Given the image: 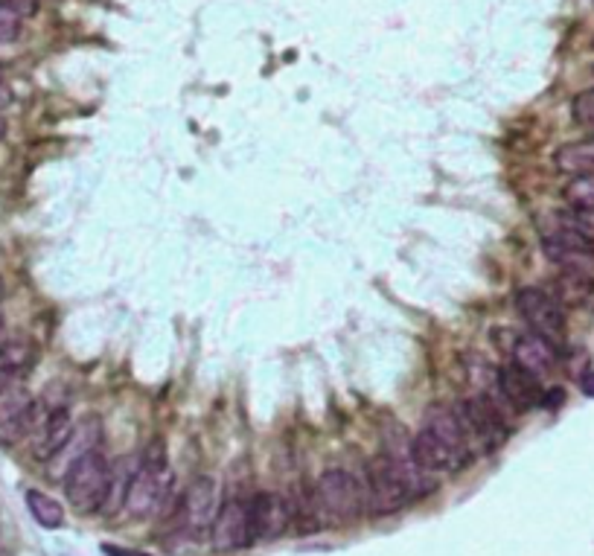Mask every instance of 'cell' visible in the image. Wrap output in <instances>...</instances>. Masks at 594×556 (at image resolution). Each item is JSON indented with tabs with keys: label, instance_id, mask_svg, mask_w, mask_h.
<instances>
[{
	"label": "cell",
	"instance_id": "cell-1",
	"mask_svg": "<svg viewBox=\"0 0 594 556\" xmlns=\"http://www.w3.org/2000/svg\"><path fill=\"white\" fill-rule=\"evenodd\" d=\"M364 507V486L347 469H327L315 481V490L309 493V510H312L315 527H344L361 519Z\"/></svg>",
	"mask_w": 594,
	"mask_h": 556
},
{
	"label": "cell",
	"instance_id": "cell-2",
	"mask_svg": "<svg viewBox=\"0 0 594 556\" xmlns=\"http://www.w3.org/2000/svg\"><path fill=\"white\" fill-rule=\"evenodd\" d=\"M542 251L560 271L594 277V230L580 213H560L542 230Z\"/></svg>",
	"mask_w": 594,
	"mask_h": 556
},
{
	"label": "cell",
	"instance_id": "cell-3",
	"mask_svg": "<svg viewBox=\"0 0 594 556\" xmlns=\"http://www.w3.org/2000/svg\"><path fill=\"white\" fill-rule=\"evenodd\" d=\"M175 475L167 457H140L138 472L131 475V484L126 490L123 510L131 519H152L158 510H164L167 498L172 495Z\"/></svg>",
	"mask_w": 594,
	"mask_h": 556
},
{
	"label": "cell",
	"instance_id": "cell-4",
	"mask_svg": "<svg viewBox=\"0 0 594 556\" xmlns=\"http://www.w3.org/2000/svg\"><path fill=\"white\" fill-rule=\"evenodd\" d=\"M64 495L71 501V507L82 515H93L105 510L108 493H111V464L102 452H93L82 457L79 464L62 478Z\"/></svg>",
	"mask_w": 594,
	"mask_h": 556
},
{
	"label": "cell",
	"instance_id": "cell-5",
	"mask_svg": "<svg viewBox=\"0 0 594 556\" xmlns=\"http://www.w3.org/2000/svg\"><path fill=\"white\" fill-rule=\"evenodd\" d=\"M457 417H461L464 423V431L469 437V446H472V455H490L495 449H502L507 443V419H504V411L498 408V405L487 397H466L464 402L455 405Z\"/></svg>",
	"mask_w": 594,
	"mask_h": 556
},
{
	"label": "cell",
	"instance_id": "cell-6",
	"mask_svg": "<svg viewBox=\"0 0 594 556\" xmlns=\"http://www.w3.org/2000/svg\"><path fill=\"white\" fill-rule=\"evenodd\" d=\"M216 513H219V484L210 475H198L187 484L178 507H175V533L201 539L213 531Z\"/></svg>",
	"mask_w": 594,
	"mask_h": 556
},
{
	"label": "cell",
	"instance_id": "cell-7",
	"mask_svg": "<svg viewBox=\"0 0 594 556\" xmlns=\"http://www.w3.org/2000/svg\"><path fill=\"white\" fill-rule=\"evenodd\" d=\"M364 501L373 515H394L411 504L408 486L402 484L399 472L385 452L370 457V464L364 466Z\"/></svg>",
	"mask_w": 594,
	"mask_h": 556
},
{
	"label": "cell",
	"instance_id": "cell-8",
	"mask_svg": "<svg viewBox=\"0 0 594 556\" xmlns=\"http://www.w3.org/2000/svg\"><path fill=\"white\" fill-rule=\"evenodd\" d=\"M516 309L533 335L545 338V341H551L557 350L565 344V312L551 292L539 289V286L519 289Z\"/></svg>",
	"mask_w": 594,
	"mask_h": 556
},
{
	"label": "cell",
	"instance_id": "cell-9",
	"mask_svg": "<svg viewBox=\"0 0 594 556\" xmlns=\"http://www.w3.org/2000/svg\"><path fill=\"white\" fill-rule=\"evenodd\" d=\"M251 515V539L254 542H274L289 531L294 522V507L280 493L260 490L248 498Z\"/></svg>",
	"mask_w": 594,
	"mask_h": 556
},
{
	"label": "cell",
	"instance_id": "cell-10",
	"mask_svg": "<svg viewBox=\"0 0 594 556\" xmlns=\"http://www.w3.org/2000/svg\"><path fill=\"white\" fill-rule=\"evenodd\" d=\"M35 417H38V402L33 399L30 390L15 385L0 390V446L12 449V446L30 437Z\"/></svg>",
	"mask_w": 594,
	"mask_h": 556
},
{
	"label": "cell",
	"instance_id": "cell-11",
	"mask_svg": "<svg viewBox=\"0 0 594 556\" xmlns=\"http://www.w3.org/2000/svg\"><path fill=\"white\" fill-rule=\"evenodd\" d=\"M73 419H71V408L67 405H50V408L42 411L38 405V417H35V426H33V455L38 460L50 464L53 457L62 452V446L71 440L73 434Z\"/></svg>",
	"mask_w": 594,
	"mask_h": 556
},
{
	"label": "cell",
	"instance_id": "cell-12",
	"mask_svg": "<svg viewBox=\"0 0 594 556\" xmlns=\"http://www.w3.org/2000/svg\"><path fill=\"white\" fill-rule=\"evenodd\" d=\"M213 548L219 553L242 551L251 545V515H248V501L245 498H227L216 513L213 522Z\"/></svg>",
	"mask_w": 594,
	"mask_h": 556
},
{
	"label": "cell",
	"instance_id": "cell-13",
	"mask_svg": "<svg viewBox=\"0 0 594 556\" xmlns=\"http://www.w3.org/2000/svg\"><path fill=\"white\" fill-rule=\"evenodd\" d=\"M385 455L390 457V464H394V469L399 472L402 484L408 486L411 501L426 498V495H431V493L437 490L440 478H437V475L426 472L420 464H417L414 449H411V437H408V434H405L402 428H397V437H390V440H388Z\"/></svg>",
	"mask_w": 594,
	"mask_h": 556
},
{
	"label": "cell",
	"instance_id": "cell-14",
	"mask_svg": "<svg viewBox=\"0 0 594 556\" xmlns=\"http://www.w3.org/2000/svg\"><path fill=\"white\" fill-rule=\"evenodd\" d=\"M498 399H502L504 408L510 411H531L539 408L545 402V390H542V379L531 376L528 370H522L519 364H504L498 370Z\"/></svg>",
	"mask_w": 594,
	"mask_h": 556
},
{
	"label": "cell",
	"instance_id": "cell-15",
	"mask_svg": "<svg viewBox=\"0 0 594 556\" xmlns=\"http://www.w3.org/2000/svg\"><path fill=\"white\" fill-rule=\"evenodd\" d=\"M411 449H414V457L417 464H420L426 472L437 475V478H443V475H455V472H464L472 460L464 457L461 452H455L452 446H446L437 434H431L428 428H420L411 437Z\"/></svg>",
	"mask_w": 594,
	"mask_h": 556
},
{
	"label": "cell",
	"instance_id": "cell-16",
	"mask_svg": "<svg viewBox=\"0 0 594 556\" xmlns=\"http://www.w3.org/2000/svg\"><path fill=\"white\" fill-rule=\"evenodd\" d=\"M93 452H102V423H100V417H85L82 423L73 426L71 440H67L62 446V452L50 460V466H56V475L64 478L79 460Z\"/></svg>",
	"mask_w": 594,
	"mask_h": 556
},
{
	"label": "cell",
	"instance_id": "cell-17",
	"mask_svg": "<svg viewBox=\"0 0 594 556\" xmlns=\"http://www.w3.org/2000/svg\"><path fill=\"white\" fill-rule=\"evenodd\" d=\"M510 356H513V364H519L522 370H528L531 376L542 379L557 368L560 350L553 347L551 341H545V338H539L533 332H524V335L516 338V341H513Z\"/></svg>",
	"mask_w": 594,
	"mask_h": 556
},
{
	"label": "cell",
	"instance_id": "cell-18",
	"mask_svg": "<svg viewBox=\"0 0 594 556\" xmlns=\"http://www.w3.org/2000/svg\"><path fill=\"white\" fill-rule=\"evenodd\" d=\"M423 428H428L431 434H437V437L446 446H452L455 452H461L464 457L475 460V455H472V446H469V437L464 431V423L455 411V405H428V411L423 417Z\"/></svg>",
	"mask_w": 594,
	"mask_h": 556
},
{
	"label": "cell",
	"instance_id": "cell-19",
	"mask_svg": "<svg viewBox=\"0 0 594 556\" xmlns=\"http://www.w3.org/2000/svg\"><path fill=\"white\" fill-rule=\"evenodd\" d=\"M553 164L571 178H594V138L560 146L553 152Z\"/></svg>",
	"mask_w": 594,
	"mask_h": 556
},
{
	"label": "cell",
	"instance_id": "cell-20",
	"mask_svg": "<svg viewBox=\"0 0 594 556\" xmlns=\"http://www.w3.org/2000/svg\"><path fill=\"white\" fill-rule=\"evenodd\" d=\"M33 344L26 338H0V390L12 388L15 376L30 368Z\"/></svg>",
	"mask_w": 594,
	"mask_h": 556
},
{
	"label": "cell",
	"instance_id": "cell-21",
	"mask_svg": "<svg viewBox=\"0 0 594 556\" xmlns=\"http://www.w3.org/2000/svg\"><path fill=\"white\" fill-rule=\"evenodd\" d=\"M26 510H30L33 519L42 527H47V531H59L64 524V507L42 490H26Z\"/></svg>",
	"mask_w": 594,
	"mask_h": 556
},
{
	"label": "cell",
	"instance_id": "cell-22",
	"mask_svg": "<svg viewBox=\"0 0 594 556\" xmlns=\"http://www.w3.org/2000/svg\"><path fill=\"white\" fill-rule=\"evenodd\" d=\"M591 286H594V277L560 271L557 292H553V297L560 301V306H580V303H586V297L591 294Z\"/></svg>",
	"mask_w": 594,
	"mask_h": 556
},
{
	"label": "cell",
	"instance_id": "cell-23",
	"mask_svg": "<svg viewBox=\"0 0 594 556\" xmlns=\"http://www.w3.org/2000/svg\"><path fill=\"white\" fill-rule=\"evenodd\" d=\"M562 198L571 210L594 216V178H571L562 187Z\"/></svg>",
	"mask_w": 594,
	"mask_h": 556
},
{
	"label": "cell",
	"instance_id": "cell-24",
	"mask_svg": "<svg viewBox=\"0 0 594 556\" xmlns=\"http://www.w3.org/2000/svg\"><path fill=\"white\" fill-rule=\"evenodd\" d=\"M571 114H574V123L594 129V88H586L583 93H577L574 102H571Z\"/></svg>",
	"mask_w": 594,
	"mask_h": 556
},
{
	"label": "cell",
	"instance_id": "cell-25",
	"mask_svg": "<svg viewBox=\"0 0 594 556\" xmlns=\"http://www.w3.org/2000/svg\"><path fill=\"white\" fill-rule=\"evenodd\" d=\"M18 35H21V15L0 6V42H15Z\"/></svg>",
	"mask_w": 594,
	"mask_h": 556
},
{
	"label": "cell",
	"instance_id": "cell-26",
	"mask_svg": "<svg viewBox=\"0 0 594 556\" xmlns=\"http://www.w3.org/2000/svg\"><path fill=\"white\" fill-rule=\"evenodd\" d=\"M0 6H6V9H12L15 15H35V9H38V4L35 0H0Z\"/></svg>",
	"mask_w": 594,
	"mask_h": 556
},
{
	"label": "cell",
	"instance_id": "cell-27",
	"mask_svg": "<svg viewBox=\"0 0 594 556\" xmlns=\"http://www.w3.org/2000/svg\"><path fill=\"white\" fill-rule=\"evenodd\" d=\"M102 553L105 556H152V553H146V551H131V548H123V545H102Z\"/></svg>",
	"mask_w": 594,
	"mask_h": 556
},
{
	"label": "cell",
	"instance_id": "cell-28",
	"mask_svg": "<svg viewBox=\"0 0 594 556\" xmlns=\"http://www.w3.org/2000/svg\"><path fill=\"white\" fill-rule=\"evenodd\" d=\"M580 390H583L586 397H591V399H594V370L583 373V379H580Z\"/></svg>",
	"mask_w": 594,
	"mask_h": 556
},
{
	"label": "cell",
	"instance_id": "cell-29",
	"mask_svg": "<svg viewBox=\"0 0 594 556\" xmlns=\"http://www.w3.org/2000/svg\"><path fill=\"white\" fill-rule=\"evenodd\" d=\"M4 131H6V126H4V117H0V138H4Z\"/></svg>",
	"mask_w": 594,
	"mask_h": 556
},
{
	"label": "cell",
	"instance_id": "cell-30",
	"mask_svg": "<svg viewBox=\"0 0 594 556\" xmlns=\"http://www.w3.org/2000/svg\"><path fill=\"white\" fill-rule=\"evenodd\" d=\"M0 330H4V318H0Z\"/></svg>",
	"mask_w": 594,
	"mask_h": 556
},
{
	"label": "cell",
	"instance_id": "cell-31",
	"mask_svg": "<svg viewBox=\"0 0 594 556\" xmlns=\"http://www.w3.org/2000/svg\"><path fill=\"white\" fill-rule=\"evenodd\" d=\"M0 82H4V71H0Z\"/></svg>",
	"mask_w": 594,
	"mask_h": 556
},
{
	"label": "cell",
	"instance_id": "cell-32",
	"mask_svg": "<svg viewBox=\"0 0 594 556\" xmlns=\"http://www.w3.org/2000/svg\"><path fill=\"white\" fill-rule=\"evenodd\" d=\"M0 556H9V553H0Z\"/></svg>",
	"mask_w": 594,
	"mask_h": 556
}]
</instances>
